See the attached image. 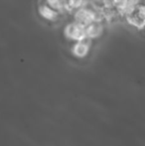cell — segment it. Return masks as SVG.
<instances>
[{
  "instance_id": "cell-1",
  "label": "cell",
  "mask_w": 145,
  "mask_h": 146,
  "mask_svg": "<svg viewBox=\"0 0 145 146\" xmlns=\"http://www.w3.org/2000/svg\"><path fill=\"white\" fill-rule=\"evenodd\" d=\"M103 12L97 11V9L89 5L73 12V21L81 24L83 27H87L95 21L103 22Z\"/></svg>"
},
{
  "instance_id": "cell-2",
  "label": "cell",
  "mask_w": 145,
  "mask_h": 146,
  "mask_svg": "<svg viewBox=\"0 0 145 146\" xmlns=\"http://www.w3.org/2000/svg\"><path fill=\"white\" fill-rule=\"evenodd\" d=\"M125 19L129 25L142 29L145 27V5L135 4L125 12Z\"/></svg>"
},
{
  "instance_id": "cell-3",
  "label": "cell",
  "mask_w": 145,
  "mask_h": 146,
  "mask_svg": "<svg viewBox=\"0 0 145 146\" xmlns=\"http://www.w3.org/2000/svg\"><path fill=\"white\" fill-rule=\"evenodd\" d=\"M63 34H64V37L67 40L72 43L79 42V41H83L87 39L85 27H83V25L75 21L69 22L65 26Z\"/></svg>"
},
{
  "instance_id": "cell-4",
  "label": "cell",
  "mask_w": 145,
  "mask_h": 146,
  "mask_svg": "<svg viewBox=\"0 0 145 146\" xmlns=\"http://www.w3.org/2000/svg\"><path fill=\"white\" fill-rule=\"evenodd\" d=\"M37 13L44 21L47 22H57L60 19L61 16L63 15L62 13L53 9L51 6H49L45 2V0L39 2L38 7H37Z\"/></svg>"
},
{
  "instance_id": "cell-5",
  "label": "cell",
  "mask_w": 145,
  "mask_h": 146,
  "mask_svg": "<svg viewBox=\"0 0 145 146\" xmlns=\"http://www.w3.org/2000/svg\"><path fill=\"white\" fill-rule=\"evenodd\" d=\"M91 49V41L85 40L79 42L72 43L71 46V53L77 59H85L89 56Z\"/></svg>"
},
{
  "instance_id": "cell-6",
  "label": "cell",
  "mask_w": 145,
  "mask_h": 146,
  "mask_svg": "<svg viewBox=\"0 0 145 146\" xmlns=\"http://www.w3.org/2000/svg\"><path fill=\"white\" fill-rule=\"evenodd\" d=\"M103 32H105V26L101 21H95L85 27L87 39L89 41L99 39L103 35Z\"/></svg>"
}]
</instances>
